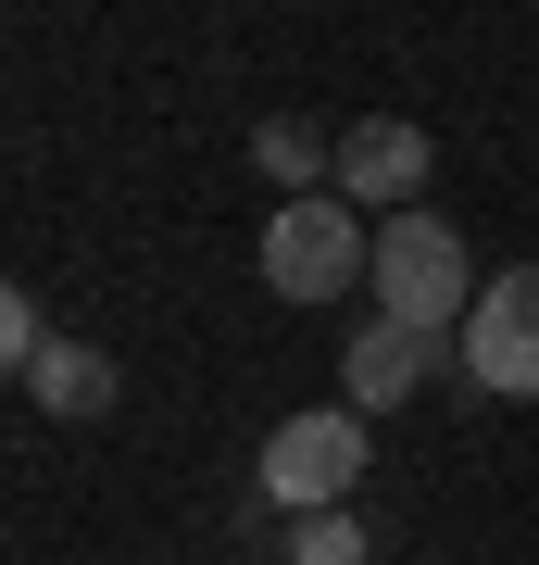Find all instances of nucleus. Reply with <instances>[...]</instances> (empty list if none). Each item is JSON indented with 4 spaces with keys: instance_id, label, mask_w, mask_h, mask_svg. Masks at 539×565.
Listing matches in <instances>:
<instances>
[{
    "instance_id": "nucleus-9",
    "label": "nucleus",
    "mask_w": 539,
    "mask_h": 565,
    "mask_svg": "<svg viewBox=\"0 0 539 565\" xmlns=\"http://www.w3.org/2000/svg\"><path fill=\"white\" fill-rule=\"evenodd\" d=\"M289 565H377V553H364V515L339 503V515H301L289 527Z\"/></svg>"
},
{
    "instance_id": "nucleus-6",
    "label": "nucleus",
    "mask_w": 539,
    "mask_h": 565,
    "mask_svg": "<svg viewBox=\"0 0 539 565\" xmlns=\"http://www.w3.org/2000/svg\"><path fill=\"white\" fill-rule=\"evenodd\" d=\"M427 364H440V340H414V327H352V352H339V390H352V403H414V390H427Z\"/></svg>"
},
{
    "instance_id": "nucleus-7",
    "label": "nucleus",
    "mask_w": 539,
    "mask_h": 565,
    "mask_svg": "<svg viewBox=\"0 0 539 565\" xmlns=\"http://www.w3.org/2000/svg\"><path fill=\"white\" fill-rule=\"evenodd\" d=\"M25 390H39V415H63V427H100V415H114V352H88V340H51Z\"/></svg>"
},
{
    "instance_id": "nucleus-5",
    "label": "nucleus",
    "mask_w": 539,
    "mask_h": 565,
    "mask_svg": "<svg viewBox=\"0 0 539 565\" xmlns=\"http://www.w3.org/2000/svg\"><path fill=\"white\" fill-rule=\"evenodd\" d=\"M427 126H401V114H364V126H339V202H401L414 214V189H427Z\"/></svg>"
},
{
    "instance_id": "nucleus-3",
    "label": "nucleus",
    "mask_w": 539,
    "mask_h": 565,
    "mask_svg": "<svg viewBox=\"0 0 539 565\" xmlns=\"http://www.w3.org/2000/svg\"><path fill=\"white\" fill-rule=\"evenodd\" d=\"M364 478V415L352 403H314V415H277V440H263V503L289 527L301 515H339Z\"/></svg>"
},
{
    "instance_id": "nucleus-10",
    "label": "nucleus",
    "mask_w": 539,
    "mask_h": 565,
    "mask_svg": "<svg viewBox=\"0 0 539 565\" xmlns=\"http://www.w3.org/2000/svg\"><path fill=\"white\" fill-rule=\"evenodd\" d=\"M0 352H13V377H39V352H51V315L25 302V289L0 302Z\"/></svg>"
},
{
    "instance_id": "nucleus-8",
    "label": "nucleus",
    "mask_w": 539,
    "mask_h": 565,
    "mask_svg": "<svg viewBox=\"0 0 539 565\" xmlns=\"http://www.w3.org/2000/svg\"><path fill=\"white\" fill-rule=\"evenodd\" d=\"M251 163L277 177V202H314V177H339V139L301 126V114H263V126H251Z\"/></svg>"
},
{
    "instance_id": "nucleus-2",
    "label": "nucleus",
    "mask_w": 539,
    "mask_h": 565,
    "mask_svg": "<svg viewBox=\"0 0 539 565\" xmlns=\"http://www.w3.org/2000/svg\"><path fill=\"white\" fill-rule=\"evenodd\" d=\"M364 277H377V226H364L339 189L263 214V289H277V302H352Z\"/></svg>"
},
{
    "instance_id": "nucleus-4",
    "label": "nucleus",
    "mask_w": 539,
    "mask_h": 565,
    "mask_svg": "<svg viewBox=\"0 0 539 565\" xmlns=\"http://www.w3.org/2000/svg\"><path fill=\"white\" fill-rule=\"evenodd\" d=\"M464 390H489V403H539V264H502L477 289V315H464Z\"/></svg>"
},
{
    "instance_id": "nucleus-1",
    "label": "nucleus",
    "mask_w": 539,
    "mask_h": 565,
    "mask_svg": "<svg viewBox=\"0 0 539 565\" xmlns=\"http://www.w3.org/2000/svg\"><path fill=\"white\" fill-rule=\"evenodd\" d=\"M477 264H464V239L440 214H377V315L389 327H414V340H464V315H477Z\"/></svg>"
}]
</instances>
